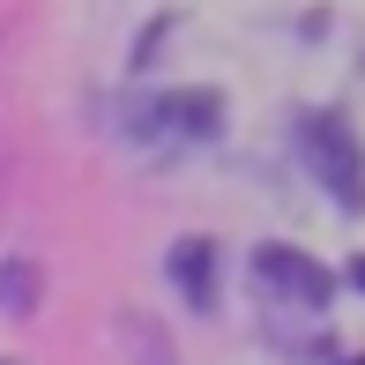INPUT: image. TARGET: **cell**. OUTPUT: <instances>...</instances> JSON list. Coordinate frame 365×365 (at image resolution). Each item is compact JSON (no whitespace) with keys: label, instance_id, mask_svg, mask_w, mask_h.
I'll return each instance as SVG.
<instances>
[{"label":"cell","instance_id":"2","mask_svg":"<svg viewBox=\"0 0 365 365\" xmlns=\"http://www.w3.org/2000/svg\"><path fill=\"white\" fill-rule=\"evenodd\" d=\"M254 276H261L269 298H291V306H328V298H336V276H328L313 254H298V246H261Z\"/></svg>","mask_w":365,"mask_h":365},{"label":"cell","instance_id":"1","mask_svg":"<svg viewBox=\"0 0 365 365\" xmlns=\"http://www.w3.org/2000/svg\"><path fill=\"white\" fill-rule=\"evenodd\" d=\"M306 164H313V179H321L351 217L365 209V149H358V135H351V120L321 112V120L306 127Z\"/></svg>","mask_w":365,"mask_h":365},{"label":"cell","instance_id":"5","mask_svg":"<svg viewBox=\"0 0 365 365\" xmlns=\"http://www.w3.org/2000/svg\"><path fill=\"white\" fill-rule=\"evenodd\" d=\"M358 365H365V358H358Z\"/></svg>","mask_w":365,"mask_h":365},{"label":"cell","instance_id":"4","mask_svg":"<svg viewBox=\"0 0 365 365\" xmlns=\"http://www.w3.org/2000/svg\"><path fill=\"white\" fill-rule=\"evenodd\" d=\"M351 284H358V291H365V254H358V261H351Z\"/></svg>","mask_w":365,"mask_h":365},{"label":"cell","instance_id":"3","mask_svg":"<svg viewBox=\"0 0 365 365\" xmlns=\"http://www.w3.org/2000/svg\"><path fill=\"white\" fill-rule=\"evenodd\" d=\"M172 276H179V291H187V306H217V246L209 239H179L172 246Z\"/></svg>","mask_w":365,"mask_h":365}]
</instances>
